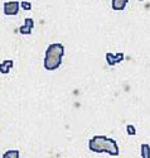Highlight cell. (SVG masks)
Here are the masks:
<instances>
[{
	"mask_svg": "<svg viewBox=\"0 0 150 158\" xmlns=\"http://www.w3.org/2000/svg\"><path fill=\"white\" fill-rule=\"evenodd\" d=\"M3 158H19V151H8L3 154Z\"/></svg>",
	"mask_w": 150,
	"mask_h": 158,
	"instance_id": "cell-9",
	"label": "cell"
},
{
	"mask_svg": "<svg viewBox=\"0 0 150 158\" xmlns=\"http://www.w3.org/2000/svg\"><path fill=\"white\" fill-rule=\"evenodd\" d=\"M19 11V2H8L4 4V13L6 15H17Z\"/></svg>",
	"mask_w": 150,
	"mask_h": 158,
	"instance_id": "cell-3",
	"label": "cell"
},
{
	"mask_svg": "<svg viewBox=\"0 0 150 158\" xmlns=\"http://www.w3.org/2000/svg\"><path fill=\"white\" fill-rule=\"evenodd\" d=\"M64 55V47L61 43H53L51 44L46 51V57H44V69L48 71L57 70L61 63L62 57Z\"/></svg>",
	"mask_w": 150,
	"mask_h": 158,
	"instance_id": "cell-2",
	"label": "cell"
},
{
	"mask_svg": "<svg viewBox=\"0 0 150 158\" xmlns=\"http://www.w3.org/2000/svg\"><path fill=\"white\" fill-rule=\"evenodd\" d=\"M13 64H14V62H13V60H5L4 62L0 63V72L2 73H9L10 69L13 67Z\"/></svg>",
	"mask_w": 150,
	"mask_h": 158,
	"instance_id": "cell-6",
	"label": "cell"
},
{
	"mask_svg": "<svg viewBox=\"0 0 150 158\" xmlns=\"http://www.w3.org/2000/svg\"><path fill=\"white\" fill-rule=\"evenodd\" d=\"M139 2H144V0H139Z\"/></svg>",
	"mask_w": 150,
	"mask_h": 158,
	"instance_id": "cell-12",
	"label": "cell"
},
{
	"mask_svg": "<svg viewBox=\"0 0 150 158\" xmlns=\"http://www.w3.org/2000/svg\"><path fill=\"white\" fill-rule=\"evenodd\" d=\"M126 130H128V134L129 135H135L136 134V130H135V127L134 125H128L126 127Z\"/></svg>",
	"mask_w": 150,
	"mask_h": 158,
	"instance_id": "cell-11",
	"label": "cell"
},
{
	"mask_svg": "<svg viewBox=\"0 0 150 158\" xmlns=\"http://www.w3.org/2000/svg\"><path fill=\"white\" fill-rule=\"evenodd\" d=\"M122 60H124V53H116V55L106 53V61L110 66H115L116 63L121 62Z\"/></svg>",
	"mask_w": 150,
	"mask_h": 158,
	"instance_id": "cell-5",
	"label": "cell"
},
{
	"mask_svg": "<svg viewBox=\"0 0 150 158\" xmlns=\"http://www.w3.org/2000/svg\"><path fill=\"white\" fill-rule=\"evenodd\" d=\"M88 148H90V151H92L95 153L106 152V153L111 154V156H117L119 154L117 143L114 139L107 138L105 135H96V137H93L88 142Z\"/></svg>",
	"mask_w": 150,
	"mask_h": 158,
	"instance_id": "cell-1",
	"label": "cell"
},
{
	"mask_svg": "<svg viewBox=\"0 0 150 158\" xmlns=\"http://www.w3.org/2000/svg\"><path fill=\"white\" fill-rule=\"evenodd\" d=\"M141 158H150V146L149 144H141Z\"/></svg>",
	"mask_w": 150,
	"mask_h": 158,
	"instance_id": "cell-8",
	"label": "cell"
},
{
	"mask_svg": "<svg viewBox=\"0 0 150 158\" xmlns=\"http://www.w3.org/2000/svg\"><path fill=\"white\" fill-rule=\"evenodd\" d=\"M24 20H25V24L19 28V33L20 34H30L32 29L34 27V20L32 18H25Z\"/></svg>",
	"mask_w": 150,
	"mask_h": 158,
	"instance_id": "cell-4",
	"label": "cell"
},
{
	"mask_svg": "<svg viewBox=\"0 0 150 158\" xmlns=\"http://www.w3.org/2000/svg\"><path fill=\"white\" fill-rule=\"evenodd\" d=\"M129 0H112V9L114 10H122L125 9Z\"/></svg>",
	"mask_w": 150,
	"mask_h": 158,
	"instance_id": "cell-7",
	"label": "cell"
},
{
	"mask_svg": "<svg viewBox=\"0 0 150 158\" xmlns=\"http://www.w3.org/2000/svg\"><path fill=\"white\" fill-rule=\"evenodd\" d=\"M20 6H22V9H24V10H30V9H32V4H30L29 2H22V3H20Z\"/></svg>",
	"mask_w": 150,
	"mask_h": 158,
	"instance_id": "cell-10",
	"label": "cell"
}]
</instances>
